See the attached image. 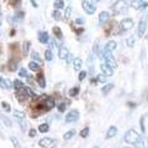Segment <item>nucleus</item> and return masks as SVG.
Returning a JSON list of instances; mask_svg holds the SVG:
<instances>
[{"instance_id": "f257e3e1", "label": "nucleus", "mask_w": 148, "mask_h": 148, "mask_svg": "<svg viewBox=\"0 0 148 148\" xmlns=\"http://www.w3.org/2000/svg\"><path fill=\"white\" fill-rule=\"evenodd\" d=\"M124 139H125V142H126L127 144H132V146H139V144L142 143L140 134H139V133H136L134 129L127 130V133L125 134Z\"/></svg>"}, {"instance_id": "f03ea898", "label": "nucleus", "mask_w": 148, "mask_h": 148, "mask_svg": "<svg viewBox=\"0 0 148 148\" xmlns=\"http://www.w3.org/2000/svg\"><path fill=\"white\" fill-rule=\"evenodd\" d=\"M54 107H56V102H54V99L49 98V97H44V101H41L40 103L38 104L36 110H38L40 113H44L49 110H53Z\"/></svg>"}, {"instance_id": "7ed1b4c3", "label": "nucleus", "mask_w": 148, "mask_h": 148, "mask_svg": "<svg viewBox=\"0 0 148 148\" xmlns=\"http://www.w3.org/2000/svg\"><path fill=\"white\" fill-rule=\"evenodd\" d=\"M129 9V4L126 3V0H117L115 4L112 5V10L115 14H124Z\"/></svg>"}, {"instance_id": "20e7f679", "label": "nucleus", "mask_w": 148, "mask_h": 148, "mask_svg": "<svg viewBox=\"0 0 148 148\" xmlns=\"http://www.w3.org/2000/svg\"><path fill=\"white\" fill-rule=\"evenodd\" d=\"M147 23H148V14L144 13L143 16H142L140 21H139V25H138V36L139 38H143V35L146 34Z\"/></svg>"}, {"instance_id": "39448f33", "label": "nucleus", "mask_w": 148, "mask_h": 148, "mask_svg": "<svg viewBox=\"0 0 148 148\" xmlns=\"http://www.w3.org/2000/svg\"><path fill=\"white\" fill-rule=\"evenodd\" d=\"M102 57L104 58V61H106V63L108 64V66L116 68L117 63H116L115 57L112 56V52H108V50H104V49H103V52H102Z\"/></svg>"}, {"instance_id": "423d86ee", "label": "nucleus", "mask_w": 148, "mask_h": 148, "mask_svg": "<svg viewBox=\"0 0 148 148\" xmlns=\"http://www.w3.org/2000/svg\"><path fill=\"white\" fill-rule=\"evenodd\" d=\"M64 120H66L67 124H71V122H76L79 120V111L77 110H71L70 112L66 115V117H64Z\"/></svg>"}, {"instance_id": "0eeeda50", "label": "nucleus", "mask_w": 148, "mask_h": 148, "mask_svg": "<svg viewBox=\"0 0 148 148\" xmlns=\"http://www.w3.org/2000/svg\"><path fill=\"white\" fill-rule=\"evenodd\" d=\"M39 144H40L42 148H56V146H57L56 140L52 138H42V139H40Z\"/></svg>"}, {"instance_id": "6e6552de", "label": "nucleus", "mask_w": 148, "mask_h": 148, "mask_svg": "<svg viewBox=\"0 0 148 148\" xmlns=\"http://www.w3.org/2000/svg\"><path fill=\"white\" fill-rule=\"evenodd\" d=\"M120 26H121L122 31H129L133 28V26H134V21H133L132 18H125L120 22Z\"/></svg>"}, {"instance_id": "1a4fd4ad", "label": "nucleus", "mask_w": 148, "mask_h": 148, "mask_svg": "<svg viewBox=\"0 0 148 148\" xmlns=\"http://www.w3.org/2000/svg\"><path fill=\"white\" fill-rule=\"evenodd\" d=\"M81 5H82V9L85 10V13L86 14H94L95 12V7L94 5H92L88 0H82V3H81Z\"/></svg>"}, {"instance_id": "9d476101", "label": "nucleus", "mask_w": 148, "mask_h": 148, "mask_svg": "<svg viewBox=\"0 0 148 148\" xmlns=\"http://www.w3.org/2000/svg\"><path fill=\"white\" fill-rule=\"evenodd\" d=\"M101 71H102V75L106 76V77H110V76L113 75V67L108 66L107 63L101 64Z\"/></svg>"}, {"instance_id": "9b49d317", "label": "nucleus", "mask_w": 148, "mask_h": 148, "mask_svg": "<svg viewBox=\"0 0 148 148\" xmlns=\"http://www.w3.org/2000/svg\"><path fill=\"white\" fill-rule=\"evenodd\" d=\"M26 88V86H25ZM19 89V90H17V93H16V97H17V99H18L19 102H22V103H25V102L28 99V95H27V93H26V89Z\"/></svg>"}, {"instance_id": "f8f14e48", "label": "nucleus", "mask_w": 148, "mask_h": 148, "mask_svg": "<svg viewBox=\"0 0 148 148\" xmlns=\"http://www.w3.org/2000/svg\"><path fill=\"white\" fill-rule=\"evenodd\" d=\"M38 39H39V42H41V44H48L49 42V34L45 32V31H40V32L38 34Z\"/></svg>"}, {"instance_id": "ddd939ff", "label": "nucleus", "mask_w": 148, "mask_h": 148, "mask_svg": "<svg viewBox=\"0 0 148 148\" xmlns=\"http://www.w3.org/2000/svg\"><path fill=\"white\" fill-rule=\"evenodd\" d=\"M70 54V52H68V49L66 47H59V49H58V57L62 59V61H66V58H67V56Z\"/></svg>"}, {"instance_id": "4468645a", "label": "nucleus", "mask_w": 148, "mask_h": 148, "mask_svg": "<svg viewBox=\"0 0 148 148\" xmlns=\"http://www.w3.org/2000/svg\"><path fill=\"white\" fill-rule=\"evenodd\" d=\"M110 12H107V10H103V12H101V14H99V23L103 25L106 23V22L110 19Z\"/></svg>"}, {"instance_id": "2eb2a0df", "label": "nucleus", "mask_w": 148, "mask_h": 148, "mask_svg": "<svg viewBox=\"0 0 148 148\" xmlns=\"http://www.w3.org/2000/svg\"><path fill=\"white\" fill-rule=\"evenodd\" d=\"M36 80H38V85L40 88H45V85H47V82H45V77L44 75H42V72L38 73V76H36Z\"/></svg>"}, {"instance_id": "dca6fc26", "label": "nucleus", "mask_w": 148, "mask_h": 148, "mask_svg": "<svg viewBox=\"0 0 148 148\" xmlns=\"http://www.w3.org/2000/svg\"><path fill=\"white\" fill-rule=\"evenodd\" d=\"M72 63H73V70H75V71H80L81 70V67H82L81 58H73Z\"/></svg>"}, {"instance_id": "f3484780", "label": "nucleus", "mask_w": 148, "mask_h": 148, "mask_svg": "<svg viewBox=\"0 0 148 148\" xmlns=\"http://www.w3.org/2000/svg\"><path fill=\"white\" fill-rule=\"evenodd\" d=\"M28 68H30V71H34V72H39L40 70V64L36 63L35 61H31L30 63H28Z\"/></svg>"}, {"instance_id": "a211bd4d", "label": "nucleus", "mask_w": 148, "mask_h": 148, "mask_svg": "<svg viewBox=\"0 0 148 148\" xmlns=\"http://www.w3.org/2000/svg\"><path fill=\"white\" fill-rule=\"evenodd\" d=\"M0 88H3V89H9L10 88L9 80H7L5 77H3L1 75H0Z\"/></svg>"}, {"instance_id": "6ab92c4d", "label": "nucleus", "mask_w": 148, "mask_h": 148, "mask_svg": "<svg viewBox=\"0 0 148 148\" xmlns=\"http://www.w3.org/2000/svg\"><path fill=\"white\" fill-rule=\"evenodd\" d=\"M116 47H117V44H116V41L113 40H110L106 44V47H104V50H108V52H113V50L116 49Z\"/></svg>"}, {"instance_id": "aec40b11", "label": "nucleus", "mask_w": 148, "mask_h": 148, "mask_svg": "<svg viewBox=\"0 0 148 148\" xmlns=\"http://www.w3.org/2000/svg\"><path fill=\"white\" fill-rule=\"evenodd\" d=\"M116 134H117V127H116V126H111L110 129H108L106 136H107V138H112V136H115Z\"/></svg>"}, {"instance_id": "412c9836", "label": "nucleus", "mask_w": 148, "mask_h": 148, "mask_svg": "<svg viewBox=\"0 0 148 148\" xmlns=\"http://www.w3.org/2000/svg\"><path fill=\"white\" fill-rule=\"evenodd\" d=\"M52 17H53V19H56V21H61V19H62L61 10H59V9H54L53 13H52Z\"/></svg>"}, {"instance_id": "4be33fe9", "label": "nucleus", "mask_w": 148, "mask_h": 148, "mask_svg": "<svg viewBox=\"0 0 148 148\" xmlns=\"http://www.w3.org/2000/svg\"><path fill=\"white\" fill-rule=\"evenodd\" d=\"M64 8V1L63 0H56L54 1V9H63Z\"/></svg>"}, {"instance_id": "5701e85b", "label": "nucleus", "mask_w": 148, "mask_h": 148, "mask_svg": "<svg viewBox=\"0 0 148 148\" xmlns=\"http://www.w3.org/2000/svg\"><path fill=\"white\" fill-rule=\"evenodd\" d=\"M53 32H54V35H56L58 39H62V38H63V34H62L61 28H59L58 26H54V27H53Z\"/></svg>"}, {"instance_id": "b1692460", "label": "nucleus", "mask_w": 148, "mask_h": 148, "mask_svg": "<svg viewBox=\"0 0 148 148\" xmlns=\"http://www.w3.org/2000/svg\"><path fill=\"white\" fill-rule=\"evenodd\" d=\"M39 132H40V133H48V132H49V124L44 122V124L39 125Z\"/></svg>"}, {"instance_id": "393cba45", "label": "nucleus", "mask_w": 148, "mask_h": 148, "mask_svg": "<svg viewBox=\"0 0 148 148\" xmlns=\"http://www.w3.org/2000/svg\"><path fill=\"white\" fill-rule=\"evenodd\" d=\"M113 89V84H107L106 86L102 88V93H103V95H107L108 93H110V90Z\"/></svg>"}, {"instance_id": "a878e982", "label": "nucleus", "mask_w": 148, "mask_h": 148, "mask_svg": "<svg viewBox=\"0 0 148 148\" xmlns=\"http://www.w3.org/2000/svg\"><path fill=\"white\" fill-rule=\"evenodd\" d=\"M45 61L52 62L53 61V52L52 49H47L45 50Z\"/></svg>"}, {"instance_id": "bb28decb", "label": "nucleus", "mask_w": 148, "mask_h": 148, "mask_svg": "<svg viewBox=\"0 0 148 148\" xmlns=\"http://www.w3.org/2000/svg\"><path fill=\"white\" fill-rule=\"evenodd\" d=\"M14 116H16V117L18 119V120H19V119H21V122H22V124H23V120H25V113L22 112V111L16 110V111H14Z\"/></svg>"}, {"instance_id": "cd10ccee", "label": "nucleus", "mask_w": 148, "mask_h": 148, "mask_svg": "<svg viewBox=\"0 0 148 148\" xmlns=\"http://www.w3.org/2000/svg\"><path fill=\"white\" fill-rule=\"evenodd\" d=\"M75 130H70V132H67L66 134H63V139L64 140H70L71 138H73V135H75Z\"/></svg>"}, {"instance_id": "c85d7f7f", "label": "nucleus", "mask_w": 148, "mask_h": 148, "mask_svg": "<svg viewBox=\"0 0 148 148\" xmlns=\"http://www.w3.org/2000/svg\"><path fill=\"white\" fill-rule=\"evenodd\" d=\"M25 88V84L19 80H14V89L16 90H19V89H23Z\"/></svg>"}, {"instance_id": "c756f323", "label": "nucleus", "mask_w": 148, "mask_h": 148, "mask_svg": "<svg viewBox=\"0 0 148 148\" xmlns=\"http://www.w3.org/2000/svg\"><path fill=\"white\" fill-rule=\"evenodd\" d=\"M31 58H32V61H35L36 63L41 62V58H40V56H39L38 52H32V53H31Z\"/></svg>"}, {"instance_id": "7c9ffc66", "label": "nucleus", "mask_w": 148, "mask_h": 148, "mask_svg": "<svg viewBox=\"0 0 148 148\" xmlns=\"http://www.w3.org/2000/svg\"><path fill=\"white\" fill-rule=\"evenodd\" d=\"M67 106H68V102L67 101H63L62 103L58 104V111H59V112H64V110H66Z\"/></svg>"}, {"instance_id": "2f4dec72", "label": "nucleus", "mask_w": 148, "mask_h": 148, "mask_svg": "<svg viewBox=\"0 0 148 148\" xmlns=\"http://www.w3.org/2000/svg\"><path fill=\"white\" fill-rule=\"evenodd\" d=\"M134 44H135V38L134 36H130V38H127V40H126V45L129 48H133L134 47Z\"/></svg>"}, {"instance_id": "473e14b6", "label": "nucleus", "mask_w": 148, "mask_h": 148, "mask_svg": "<svg viewBox=\"0 0 148 148\" xmlns=\"http://www.w3.org/2000/svg\"><path fill=\"white\" fill-rule=\"evenodd\" d=\"M18 75H19V77H28V73H27L26 68H19Z\"/></svg>"}, {"instance_id": "72a5a7b5", "label": "nucleus", "mask_w": 148, "mask_h": 148, "mask_svg": "<svg viewBox=\"0 0 148 148\" xmlns=\"http://www.w3.org/2000/svg\"><path fill=\"white\" fill-rule=\"evenodd\" d=\"M10 140H12V143H13L14 148H21V146H19V142H18V139H17L16 136H10Z\"/></svg>"}, {"instance_id": "f704fd0d", "label": "nucleus", "mask_w": 148, "mask_h": 148, "mask_svg": "<svg viewBox=\"0 0 148 148\" xmlns=\"http://www.w3.org/2000/svg\"><path fill=\"white\" fill-rule=\"evenodd\" d=\"M8 64H9V68L12 71H17V63H16V61H14V59H10Z\"/></svg>"}, {"instance_id": "c9c22d12", "label": "nucleus", "mask_w": 148, "mask_h": 148, "mask_svg": "<svg viewBox=\"0 0 148 148\" xmlns=\"http://www.w3.org/2000/svg\"><path fill=\"white\" fill-rule=\"evenodd\" d=\"M77 94H79V88L77 86L72 88V89L70 90V97H76Z\"/></svg>"}, {"instance_id": "e433bc0d", "label": "nucleus", "mask_w": 148, "mask_h": 148, "mask_svg": "<svg viewBox=\"0 0 148 148\" xmlns=\"http://www.w3.org/2000/svg\"><path fill=\"white\" fill-rule=\"evenodd\" d=\"M30 45H31L30 41H25V44H23V54L25 56L28 53V48H30Z\"/></svg>"}, {"instance_id": "4c0bfd02", "label": "nucleus", "mask_w": 148, "mask_h": 148, "mask_svg": "<svg viewBox=\"0 0 148 148\" xmlns=\"http://www.w3.org/2000/svg\"><path fill=\"white\" fill-rule=\"evenodd\" d=\"M80 135L82 136V138H86V136L89 135V127H85V129H82L81 133H80Z\"/></svg>"}, {"instance_id": "58836bf2", "label": "nucleus", "mask_w": 148, "mask_h": 148, "mask_svg": "<svg viewBox=\"0 0 148 148\" xmlns=\"http://www.w3.org/2000/svg\"><path fill=\"white\" fill-rule=\"evenodd\" d=\"M106 76H103V75H99L98 77L95 79V80H90V81H93V82H104V80H106Z\"/></svg>"}, {"instance_id": "ea45409f", "label": "nucleus", "mask_w": 148, "mask_h": 148, "mask_svg": "<svg viewBox=\"0 0 148 148\" xmlns=\"http://www.w3.org/2000/svg\"><path fill=\"white\" fill-rule=\"evenodd\" d=\"M85 76H86V71H81V72L79 73V80L82 81L85 79Z\"/></svg>"}, {"instance_id": "a19ab883", "label": "nucleus", "mask_w": 148, "mask_h": 148, "mask_svg": "<svg viewBox=\"0 0 148 148\" xmlns=\"http://www.w3.org/2000/svg\"><path fill=\"white\" fill-rule=\"evenodd\" d=\"M1 106L4 107V110L7 111V112H9V111H10V106L7 103V102H1Z\"/></svg>"}, {"instance_id": "79ce46f5", "label": "nucleus", "mask_w": 148, "mask_h": 148, "mask_svg": "<svg viewBox=\"0 0 148 148\" xmlns=\"http://www.w3.org/2000/svg\"><path fill=\"white\" fill-rule=\"evenodd\" d=\"M75 22H76V23H77V25H84V23H85V19L82 18V17H77Z\"/></svg>"}, {"instance_id": "37998d69", "label": "nucleus", "mask_w": 148, "mask_h": 148, "mask_svg": "<svg viewBox=\"0 0 148 148\" xmlns=\"http://www.w3.org/2000/svg\"><path fill=\"white\" fill-rule=\"evenodd\" d=\"M71 9H72V8H71V5H70V7H67V8H66V14H64V17H66V18H68V17H70V14H71Z\"/></svg>"}, {"instance_id": "c03bdc74", "label": "nucleus", "mask_w": 148, "mask_h": 148, "mask_svg": "<svg viewBox=\"0 0 148 148\" xmlns=\"http://www.w3.org/2000/svg\"><path fill=\"white\" fill-rule=\"evenodd\" d=\"M72 61H73V56H72V54H68L67 58H66V62H67V63H71Z\"/></svg>"}, {"instance_id": "a18cd8bd", "label": "nucleus", "mask_w": 148, "mask_h": 148, "mask_svg": "<svg viewBox=\"0 0 148 148\" xmlns=\"http://www.w3.org/2000/svg\"><path fill=\"white\" fill-rule=\"evenodd\" d=\"M28 135H30V136H35L36 135V130L35 129H30V132H28Z\"/></svg>"}, {"instance_id": "49530a36", "label": "nucleus", "mask_w": 148, "mask_h": 148, "mask_svg": "<svg viewBox=\"0 0 148 148\" xmlns=\"http://www.w3.org/2000/svg\"><path fill=\"white\" fill-rule=\"evenodd\" d=\"M21 3V0H10V4L12 5H18Z\"/></svg>"}, {"instance_id": "de8ad7c7", "label": "nucleus", "mask_w": 148, "mask_h": 148, "mask_svg": "<svg viewBox=\"0 0 148 148\" xmlns=\"http://www.w3.org/2000/svg\"><path fill=\"white\" fill-rule=\"evenodd\" d=\"M31 3H32L34 7H38V4H36V0H31Z\"/></svg>"}, {"instance_id": "09e8293b", "label": "nucleus", "mask_w": 148, "mask_h": 148, "mask_svg": "<svg viewBox=\"0 0 148 148\" xmlns=\"http://www.w3.org/2000/svg\"><path fill=\"white\" fill-rule=\"evenodd\" d=\"M143 1H146V0H136V3H134V5L138 4V3H143Z\"/></svg>"}, {"instance_id": "8fccbe9b", "label": "nucleus", "mask_w": 148, "mask_h": 148, "mask_svg": "<svg viewBox=\"0 0 148 148\" xmlns=\"http://www.w3.org/2000/svg\"><path fill=\"white\" fill-rule=\"evenodd\" d=\"M1 23H3V22H1V19H0V26H1Z\"/></svg>"}, {"instance_id": "3c124183", "label": "nucleus", "mask_w": 148, "mask_h": 148, "mask_svg": "<svg viewBox=\"0 0 148 148\" xmlns=\"http://www.w3.org/2000/svg\"><path fill=\"white\" fill-rule=\"evenodd\" d=\"M93 1H101V0H93Z\"/></svg>"}, {"instance_id": "603ef678", "label": "nucleus", "mask_w": 148, "mask_h": 148, "mask_svg": "<svg viewBox=\"0 0 148 148\" xmlns=\"http://www.w3.org/2000/svg\"><path fill=\"white\" fill-rule=\"evenodd\" d=\"M124 148H130V147H124Z\"/></svg>"}, {"instance_id": "864d4df0", "label": "nucleus", "mask_w": 148, "mask_h": 148, "mask_svg": "<svg viewBox=\"0 0 148 148\" xmlns=\"http://www.w3.org/2000/svg\"><path fill=\"white\" fill-rule=\"evenodd\" d=\"M94 148H98V147H94Z\"/></svg>"}]
</instances>
